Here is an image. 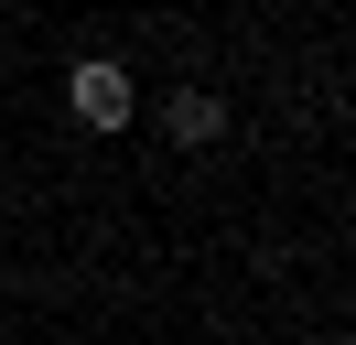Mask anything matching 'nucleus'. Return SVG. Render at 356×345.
I'll use <instances>...</instances> for the list:
<instances>
[{
	"label": "nucleus",
	"instance_id": "obj_1",
	"mask_svg": "<svg viewBox=\"0 0 356 345\" xmlns=\"http://www.w3.org/2000/svg\"><path fill=\"white\" fill-rule=\"evenodd\" d=\"M65 97H76V119H87V129H130V108H140V86L119 76L108 54H87V65H76V76H65Z\"/></svg>",
	"mask_w": 356,
	"mask_h": 345
},
{
	"label": "nucleus",
	"instance_id": "obj_2",
	"mask_svg": "<svg viewBox=\"0 0 356 345\" xmlns=\"http://www.w3.org/2000/svg\"><path fill=\"white\" fill-rule=\"evenodd\" d=\"M162 129H173L184 151H205V141H216V129H227V97H216V86H184V97L162 108Z\"/></svg>",
	"mask_w": 356,
	"mask_h": 345
}]
</instances>
